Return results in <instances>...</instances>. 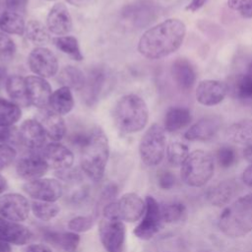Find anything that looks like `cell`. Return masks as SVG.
Here are the masks:
<instances>
[{
    "mask_svg": "<svg viewBox=\"0 0 252 252\" xmlns=\"http://www.w3.org/2000/svg\"><path fill=\"white\" fill-rule=\"evenodd\" d=\"M175 176L167 170H164L158 175V186L163 190H169L175 185Z\"/></svg>",
    "mask_w": 252,
    "mask_h": 252,
    "instance_id": "ee69618b",
    "label": "cell"
},
{
    "mask_svg": "<svg viewBox=\"0 0 252 252\" xmlns=\"http://www.w3.org/2000/svg\"><path fill=\"white\" fill-rule=\"evenodd\" d=\"M165 130L160 124H152L143 135L139 153L142 161L148 166H156L161 162L165 154Z\"/></svg>",
    "mask_w": 252,
    "mask_h": 252,
    "instance_id": "8992f818",
    "label": "cell"
},
{
    "mask_svg": "<svg viewBox=\"0 0 252 252\" xmlns=\"http://www.w3.org/2000/svg\"><path fill=\"white\" fill-rule=\"evenodd\" d=\"M0 78H1V73H0Z\"/></svg>",
    "mask_w": 252,
    "mask_h": 252,
    "instance_id": "11a10c76",
    "label": "cell"
},
{
    "mask_svg": "<svg viewBox=\"0 0 252 252\" xmlns=\"http://www.w3.org/2000/svg\"><path fill=\"white\" fill-rule=\"evenodd\" d=\"M48 29L37 20H30L25 29L26 37L34 44L43 45L50 40Z\"/></svg>",
    "mask_w": 252,
    "mask_h": 252,
    "instance_id": "1f68e13d",
    "label": "cell"
},
{
    "mask_svg": "<svg viewBox=\"0 0 252 252\" xmlns=\"http://www.w3.org/2000/svg\"><path fill=\"white\" fill-rule=\"evenodd\" d=\"M68 3H70L71 5H74V6H83L85 5L89 0H66Z\"/></svg>",
    "mask_w": 252,
    "mask_h": 252,
    "instance_id": "db71d44e",
    "label": "cell"
},
{
    "mask_svg": "<svg viewBox=\"0 0 252 252\" xmlns=\"http://www.w3.org/2000/svg\"><path fill=\"white\" fill-rule=\"evenodd\" d=\"M26 24L22 15L12 12L4 11L0 15V30L5 33L10 34H25Z\"/></svg>",
    "mask_w": 252,
    "mask_h": 252,
    "instance_id": "4dcf8cb0",
    "label": "cell"
},
{
    "mask_svg": "<svg viewBox=\"0 0 252 252\" xmlns=\"http://www.w3.org/2000/svg\"><path fill=\"white\" fill-rule=\"evenodd\" d=\"M189 154L188 146L178 141L171 142L166 148L167 160L171 165L174 166H181Z\"/></svg>",
    "mask_w": 252,
    "mask_h": 252,
    "instance_id": "d590c367",
    "label": "cell"
},
{
    "mask_svg": "<svg viewBox=\"0 0 252 252\" xmlns=\"http://www.w3.org/2000/svg\"><path fill=\"white\" fill-rule=\"evenodd\" d=\"M116 213L118 218L127 222L139 220L146 210V202L136 193H126L118 200H115Z\"/></svg>",
    "mask_w": 252,
    "mask_h": 252,
    "instance_id": "5bb4252c",
    "label": "cell"
},
{
    "mask_svg": "<svg viewBox=\"0 0 252 252\" xmlns=\"http://www.w3.org/2000/svg\"><path fill=\"white\" fill-rule=\"evenodd\" d=\"M220 230L228 237H242L252 231V193L225 207L218 220Z\"/></svg>",
    "mask_w": 252,
    "mask_h": 252,
    "instance_id": "3957f363",
    "label": "cell"
},
{
    "mask_svg": "<svg viewBox=\"0 0 252 252\" xmlns=\"http://www.w3.org/2000/svg\"><path fill=\"white\" fill-rule=\"evenodd\" d=\"M237 188L238 185L233 180H223L209 189L207 199L213 206H224L228 204L237 193Z\"/></svg>",
    "mask_w": 252,
    "mask_h": 252,
    "instance_id": "cb8c5ba5",
    "label": "cell"
},
{
    "mask_svg": "<svg viewBox=\"0 0 252 252\" xmlns=\"http://www.w3.org/2000/svg\"><path fill=\"white\" fill-rule=\"evenodd\" d=\"M24 191L32 199L56 202L64 194L63 184L54 178H39L24 184Z\"/></svg>",
    "mask_w": 252,
    "mask_h": 252,
    "instance_id": "9c48e42d",
    "label": "cell"
},
{
    "mask_svg": "<svg viewBox=\"0 0 252 252\" xmlns=\"http://www.w3.org/2000/svg\"><path fill=\"white\" fill-rule=\"evenodd\" d=\"M26 252H52V250L44 244L36 243V244L29 245Z\"/></svg>",
    "mask_w": 252,
    "mask_h": 252,
    "instance_id": "c3c4849f",
    "label": "cell"
},
{
    "mask_svg": "<svg viewBox=\"0 0 252 252\" xmlns=\"http://www.w3.org/2000/svg\"><path fill=\"white\" fill-rule=\"evenodd\" d=\"M118 192V187L116 184L114 183H110L108 184L102 191L101 195H100V199H99V203L103 206H105L106 204L115 201V197L117 195Z\"/></svg>",
    "mask_w": 252,
    "mask_h": 252,
    "instance_id": "7bdbcfd3",
    "label": "cell"
},
{
    "mask_svg": "<svg viewBox=\"0 0 252 252\" xmlns=\"http://www.w3.org/2000/svg\"><path fill=\"white\" fill-rule=\"evenodd\" d=\"M43 128L46 136L53 142L60 141L66 132V126L62 116L50 108H41L34 118Z\"/></svg>",
    "mask_w": 252,
    "mask_h": 252,
    "instance_id": "ac0fdd59",
    "label": "cell"
},
{
    "mask_svg": "<svg viewBox=\"0 0 252 252\" xmlns=\"http://www.w3.org/2000/svg\"><path fill=\"white\" fill-rule=\"evenodd\" d=\"M27 3L28 0H5L7 10L18 13L20 15H22V13H25Z\"/></svg>",
    "mask_w": 252,
    "mask_h": 252,
    "instance_id": "f6af8a7d",
    "label": "cell"
},
{
    "mask_svg": "<svg viewBox=\"0 0 252 252\" xmlns=\"http://www.w3.org/2000/svg\"><path fill=\"white\" fill-rule=\"evenodd\" d=\"M49 1H51V0H49Z\"/></svg>",
    "mask_w": 252,
    "mask_h": 252,
    "instance_id": "9f6ffc18",
    "label": "cell"
},
{
    "mask_svg": "<svg viewBox=\"0 0 252 252\" xmlns=\"http://www.w3.org/2000/svg\"><path fill=\"white\" fill-rule=\"evenodd\" d=\"M46 137L42 126L35 119L25 120L18 130L20 143L31 151H37L43 148Z\"/></svg>",
    "mask_w": 252,
    "mask_h": 252,
    "instance_id": "9a60e30c",
    "label": "cell"
},
{
    "mask_svg": "<svg viewBox=\"0 0 252 252\" xmlns=\"http://www.w3.org/2000/svg\"><path fill=\"white\" fill-rule=\"evenodd\" d=\"M48 105L50 109L60 115L69 113L74 107V98L71 90L62 86L54 91L50 96Z\"/></svg>",
    "mask_w": 252,
    "mask_h": 252,
    "instance_id": "4316f807",
    "label": "cell"
},
{
    "mask_svg": "<svg viewBox=\"0 0 252 252\" xmlns=\"http://www.w3.org/2000/svg\"><path fill=\"white\" fill-rule=\"evenodd\" d=\"M192 120L191 112L186 107H170L164 116L163 128L165 132H175L190 124Z\"/></svg>",
    "mask_w": 252,
    "mask_h": 252,
    "instance_id": "d4e9b609",
    "label": "cell"
},
{
    "mask_svg": "<svg viewBox=\"0 0 252 252\" xmlns=\"http://www.w3.org/2000/svg\"><path fill=\"white\" fill-rule=\"evenodd\" d=\"M107 82V75L102 69H94L90 72L88 78H86V84L84 87V96L86 103L92 105L97 101L100 94L103 92L105 83Z\"/></svg>",
    "mask_w": 252,
    "mask_h": 252,
    "instance_id": "603a6c76",
    "label": "cell"
},
{
    "mask_svg": "<svg viewBox=\"0 0 252 252\" xmlns=\"http://www.w3.org/2000/svg\"><path fill=\"white\" fill-rule=\"evenodd\" d=\"M57 80L62 86L76 91L83 90L86 84V77L84 73L74 66H65L62 68Z\"/></svg>",
    "mask_w": 252,
    "mask_h": 252,
    "instance_id": "f546056e",
    "label": "cell"
},
{
    "mask_svg": "<svg viewBox=\"0 0 252 252\" xmlns=\"http://www.w3.org/2000/svg\"><path fill=\"white\" fill-rule=\"evenodd\" d=\"M52 43L56 46L57 49L62 51L63 53L69 55L76 61L83 60V54L80 49V45L78 39L72 35L65 36H57L52 38Z\"/></svg>",
    "mask_w": 252,
    "mask_h": 252,
    "instance_id": "d6a6232c",
    "label": "cell"
},
{
    "mask_svg": "<svg viewBox=\"0 0 252 252\" xmlns=\"http://www.w3.org/2000/svg\"><path fill=\"white\" fill-rule=\"evenodd\" d=\"M44 237L48 242L61 248L64 252H76L81 240L80 235L74 231H47Z\"/></svg>",
    "mask_w": 252,
    "mask_h": 252,
    "instance_id": "484cf974",
    "label": "cell"
},
{
    "mask_svg": "<svg viewBox=\"0 0 252 252\" xmlns=\"http://www.w3.org/2000/svg\"><path fill=\"white\" fill-rule=\"evenodd\" d=\"M13 130L11 127H5L0 125V144H6L13 137Z\"/></svg>",
    "mask_w": 252,
    "mask_h": 252,
    "instance_id": "bcb514c9",
    "label": "cell"
},
{
    "mask_svg": "<svg viewBox=\"0 0 252 252\" xmlns=\"http://www.w3.org/2000/svg\"><path fill=\"white\" fill-rule=\"evenodd\" d=\"M0 252H12V248L10 244L0 240Z\"/></svg>",
    "mask_w": 252,
    "mask_h": 252,
    "instance_id": "f5cc1de1",
    "label": "cell"
},
{
    "mask_svg": "<svg viewBox=\"0 0 252 252\" xmlns=\"http://www.w3.org/2000/svg\"><path fill=\"white\" fill-rule=\"evenodd\" d=\"M228 93L244 105L252 106V61L243 73L237 74L228 84Z\"/></svg>",
    "mask_w": 252,
    "mask_h": 252,
    "instance_id": "e0dca14e",
    "label": "cell"
},
{
    "mask_svg": "<svg viewBox=\"0 0 252 252\" xmlns=\"http://www.w3.org/2000/svg\"><path fill=\"white\" fill-rule=\"evenodd\" d=\"M217 159L220 166L223 168L230 167L236 160V153L230 146H221L217 152Z\"/></svg>",
    "mask_w": 252,
    "mask_h": 252,
    "instance_id": "f35d334b",
    "label": "cell"
},
{
    "mask_svg": "<svg viewBox=\"0 0 252 252\" xmlns=\"http://www.w3.org/2000/svg\"><path fill=\"white\" fill-rule=\"evenodd\" d=\"M171 75L182 91H190L196 82V71L194 66L186 58H177L171 65Z\"/></svg>",
    "mask_w": 252,
    "mask_h": 252,
    "instance_id": "7402d4cb",
    "label": "cell"
},
{
    "mask_svg": "<svg viewBox=\"0 0 252 252\" xmlns=\"http://www.w3.org/2000/svg\"><path fill=\"white\" fill-rule=\"evenodd\" d=\"M27 96L30 104L41 109L45 108L48 103L51 93V87L49 83L41 77L38 76H28L25 78Z\"/></svg>",
    "mask_w": 252,
    "mask_h": 252,
    "instance_id": "2e32d148",
    "label": "cell"
},
{
    "mask_svg": "<svg viewBox=\"0 0 252 252\" xmlns=\"http://www.w3.org/2000/svg\"><path fill=\"white\" fill-rule=\"evenodd\" d=\"M31 205L28 199L19 193H6L0 196V216L1 218L21 222L28 219Z\"/></svg>",
    "mask_w": 252,
    "mask_h": 252,
    "instance_id": "30bf717a",
    "label": "cell"
},
{
    "mask_svg": "<svg viewBox=\"0 0 252 252\" xmlns=\"http://www.w3.org/2000/svg\"><path fill=\"white\" fill-rule=\"evenodd\" d=\"M7 187H8V183H7L6 178L0 174V196L3 195V193L7 189Z\"/></svg>",
    "mask_w": 252,
    "mask_h": 252,
    "instance_id": "816d5d0a",
    "label": "cell"
},
{
    "mask_svg": "<svg viewBox=\"0 0 252 252\" xmlns=\"http://www.w3.org/2000/svg\"><path fill=\"white\" fill-rule=\"evenodd\" d=\"M95 219L94 216H77L72 218L68 221V228L71 231L80 233V232H86L90 230L94 224Z\"/></svg>",
    "mask_w": 252,
    "mask_h": 252,
    "instance_id": "74e56055",
    "label": "cell"
},
{
    "mask_svg": "<svg viewBox=\"0 0 252 252\" xmlns=\"http://www.w3.org/2000/svg\"><path fill=\"white\" fill-rule=\"evenodd\" d=\"M215 163L213 157L203 150H196L189 154L181 165L182 181L190 187L204 186L214 175Z\"/></svg>",
    "mask_w": 252,
    "mask_h": 252,
    "instance_id": "5b68a950",
    "label": "cell"
},
{
    "mask_svg": "<svg viewBox=\"0 0 252 252\" xmlns=\"http://www.w3.org/2000/svg\"><path fill=\"white\" fill-rule=\"evenodd\" d=\"M16 52L14 40L5 32H0V59L9 60L13 58Z\"/></svg>",
    "mask_w": 252,
    "mask_h": 252,
    "instance_id": "ab89813d",
    "label": "cell"
},
{
    "mask_svg": "<svg viewBox=\"0 0 252 252\" xmlns=\"http://www.w3.org/2000/svg\"><path fill=\"white\" fill-rule=\"evenodd\" d=\"M6 92L9 97L18 105L28 106L30 105L27 96L26 80L22 76L13 75L6 81Z\"/></svg>",
    "mask_w": 252,
    "mask_h": 252,
    "instance_id": "83f0119b",
    "label": "cell"
},
{
    "mask_svg": "<svg viewBox=\"0 0 252 252\" xmlns=\"http://www.w3.org/2000/svg\"><path fill=\"white\" fill-rule=\"evenodd\" d=\"M149 110L145 100L137 94H126L115 104L113 121L116 128L125 134L139 132L145 128Z\"/></svg>",
    "mask_w": 252,
    "mask_h": 252,
    "instance_id": "277c9868",
    "label": "cell"
},
{
    "mask_svg": "<svg viewBox=\"0 0 252 252\" xmlns=\"http://www.w3.org/2000/svg\"><path fill=\"white\" fill-rule=\"evenodd\" d=\"M186 26L179 19H167L147 30L139 39L138 51L148 59H160L183 43Z\"/></svg>",
    "mask_w": 252,
    "mask_h": 252,
    "instance_id": "6da1fadb",
    "label": "cell"
},
{
    "mask_svg": "<svg viewBox=\"0 0 252 252\" xmlns=\"http://www.w3.org/2000/svg\"><path fill=\"white\" fill-rule=\"evenodd\" d=\"M145 202V213L133 232L136 237L142 240H149L159 231L163 220L158 202L153 196H147Z\"/></svg>",
    "mask_w": 252,
    "mask_h": 252,
    "instance_id": "ba28073f",
    "label": "cell"
},
{
    "mask_svg": "<svg viewBox=\"0 0 252 252\" xmlns=\"http://www.w3.org/2000/svg\"><path fill=\"white\" fill-rule=\"evenodd\" d=\"M98 235L106 252H123L126 236L123 220L115 217L102 216L98 224Z\"/></svg>",
    "mask_w": 252,
    "mask_h": 252,
    "instance_id": "52a82bcc",
    "label": "cell"
},
{
    "mask_svg": "<svg viewBox=\"0 0 252 252\" xmlns=\"http://www.w3.org/2000/svg\"><path fill=\"white\" fill-rule=\"evenodd\" d=\"M227 6L244 19H252V0H227Z\"/></svg>",
    "mask_w": 252,
    "mask_h": 252,
    "instance_id": "60d3db41",
    "label": "cell"
},
{
    "mask_svg": "<svg viewBox=\"0 0 252 252\" xmlns=\"http://www.w3.org/2000/svg\"><path fill=\"white\" fill-rule=\"evenodd\" d=\"M163 222H176L181 220L186 215V208L180 202H171L160 206Z\"/></svg>",
    "mask_w": 252,
    "mask_h": 252,
    "instance_id": "8d00e7d4",
    "label": "cell"
},
{
    "mask_svg": "<svg viewBox=\"0 0 252 252\" xmlns=\"http://www.w3.org/2000/svg\"><path fill=\"white\" fill-rule=\"evenodd\" d=\"M22 111L18 104L0 97V125L11 127L21 118Z\"/></svg>",
    "mask_w": 252,
    "mask_h": 252,
    "instance_id": "836d02e7",
    "label": "cell"
},
{
    "mask_svg": "<svg viewBox=\"0 0 252 252\" xmlns=\"http://www.w3.org/2000/svg\"><path fill=\"white\" fill-rule=\"evenodd\" d=\"M40 155L46 161L48 167L57 172L71 168L74 162L73 153L58 142H51L45 145Z\"/></svg>",
    "mask_w": 252,
    "mask_h": 252,
    "instance_id": "7c38bea8",
    "label": "cell"
},
{
    "mask_svg": "<svg viewBox=\"0 0 252 252\" xmlns=\"http://www.w3.org/2000/svg\"><path fill=\"white\" fill-rule=\"evenodd\" d=\"M207 2L208 0H191L190 3L186 6V10L190 12H196L200 10Z\"/></svg>",
    "mask_w": 252,
    "mask_h": 252,
    "instance_id": "7dc6e473",
    "label": "cell"
},
{
    "mask_svg": "<svg viewBox=\"0 0 252 252\" xmlns=\"http://www.w3.org/2000/svg\"><path fill=\"white\" fill-rule=\"evenodd\" d=\"M81 149L82 171L93 181H99L105 171L109 157L108 139L103 130L95 126L88 133L76 136Z\"/></svg>",
    "mask_w": 252,
    "mask_h": 252,
    "instance_id": "7a4b0ae2",
    "label": "cell"
},
{
    "mask_svg": "<svg viewBox=\"0 0 252 252\" xmlns=\"http://www.w3.org/2000/svg\"><path fill=\"white\" fill-rule=\"evenodd\" d=\"M221 127V119L219 116H207L194 123L185 132L184 137L188 141L206 142L213 139Z\"/></svg>",
    "mask_w": 252,
    "mask_h": 252,
    "instance_id": "d6986e66",
    "label": "cell"
},
{
    "mask_svg": "<svg viewBox=\"0 0 252 252\" xmlns=\"http://www.w3.org/2000/svg\"><path fill=\"white\" fill-rule=\"evenodd\" d=\"M49 169L41 155H31L24 157L17 162L16 171L19 177L29 181L41 178Z\"/></svg>",
    "mask_w": 252,
    "mask_h": 252,
    "instance_id": "ffe728a7",
    "label": "cell"
},
{
    "mask_svg": "<svg viewBox=\"0 0 252 252\" xmlns=\"http://www.w3.org/2000/svg\"><path fill=\"white\" fill-rule=\"evenodd\" d=\"M227 137L236 144L245 146L252 144V119H243L231 124L227 129Z\"/></svg>",
    "mask_w": 252,
    "mask_h": 252,
    "instance_id": "f1b7e54d",
    "label": "cell"
},
{
    "mask_svg": "<svg viewBox=\"0 0 252 252\" xmlns=\"http://www.w3.org/2000/svg\"><path fill=\"white\" fill-rule=\"evenodd\" d=\"M47 29L50 32L64 35L72 30V17L68 8L63 3H56L50 9L46 18Z\"/></svg>",
    "mask_w": 252,
    "mask_h": 252,
    "instance_id": "44dd1931",
    "label": "cell"
},
{
    "mask_svg": "<svg viewBox=\"0 0 252 252\" xmlns=\"http://www.w3.org/2000/svg\"><path fill=\"white\" fill-rule=\"evenodd\" d=\"M241 178L245 185L252 187V164H250L243 170Z\"/></svg>",
    "mask_w": 252,
    "mask_h": 252,
    "instance_id": "681fc988",
    "label": "cell"
},
{
    "mask_svg": "<svg viewBox=\"0 0 252 252\" xmlns=\"http://www.w3.org/2000/svg\"><path fill=\"white\" fill-rule=\"evenodd\" d=\"M31 211L33 216L40 220H51L60 212V207L55 202L45 201H32L31 205Z\"/></svg>",
    "mask_w": 252,
    "mask_h": 252,
    "instance_id": "e575fe53",
    "label": "cell"
},
{
    "mask_svg": "<svg viewBox=\"0 0 252 252\" xmlns=\"http://www.w3.org/2000/svg\"><path fill=\"white\" fill-rule=\"evenodd\" d=\"M30 69L36 76L51 78L58 72V61L52 51L46 47H35L29 54Z\"/></svg>",
    "mask_w": 252,
    "mask_h": 252,
    "instance_id": "8fae6325",
    "label": "cell"
},
{
    "mask_svg": "<svg viewBox=\"0 0 252 252\" xmlns=\"http://www.w3.org/2000/svg\"><path fill=\"white\" fill-rule=\"evenodd\" d=\"M228 94V85L219 80H203L196 89V99L205 106H213L221 102Z\"/></svg>",
    "mask_w": 252,
    "mask_h": 252,
    "instance_id": "4fadbf2b",
    "label": "cell"
},
{
    "mask_svg": "<svg viewBox=\"0 0 252 252\" xmlns=\"http://www.w3.org/2000/svg\"><path fill=\"white\" fill-rule=\"evenodd\" d=\"M17 156L16 150L8 144H0V171L10 165Z\"/></svg>",
    "mask_w": 252,
    "mask_h": 252,
    "instance_id": "b9f144b4",
    "label": "cell"
},
{
    "mask_svg": "<svg viewBox=\"0 0 252 252\" xmlns=\"http://www.w3.org/2000/svg\"><path fill=\"white\" fill-rule=\"evenodd\" d=\"M243 157H244V158L250 164H252V144L244 147V149H243Z\"/></svg>",
    "mask_w": 252,
    "mask_h": 252,
    "instance_id": "f907efd6",
    "label": "cell"
}]
</instances>
